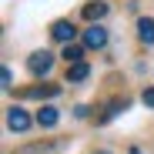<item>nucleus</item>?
Here are the masks:
<instances>
[{"label":"nucleus","instance_id":"nucleus-4","mask_svg":"<svg viewBox=\"0 0 154 154\" xmlns=\"http://www.w3.org/2000/svg\"><path fill=\"white\" fill-rule=\"evenodd\" d=\"M50 37H54L57 44H74V37H77V27H74V20H54L50 23Z\"/></svg>","mask_w":154,"mask_h":154},{"label":"nucleus","instance_id":"nucleus-2","mask_svg":"<svg viewBox=\"0 0 154 154\" xmlns=\"http://www.w3.org/2000/svg\"><path fill=\"white\" fill-rule=\"evenodd\" d=\"M30 124H34V117L27 114V111H23V107H7V127H10V131H17V134H27L30 131Z\"/></svg>","mask_w":154,"mask_h":154},{"label":"nucleus","instance_id":"nucleus-12","mask_svg":"<svg viewBox=\"0 0 154 154\" xmlns=\"http://www.w3.org/2000/svg\"><path fill=\"white\" fill-rule=\"evenodd\" d=\"M17 154H47V144H27V147H20Z\"/></svg>","mask_w":154,"mask_h":154},{"label":"nucleus","instance_id":"nucleus-5","mask_svg":"<svg viewBox=\"0 0 154 154\" xmlns=\"http://www.w3.org/2000/svg\"><path fill=\"white\" fill-rule=\"evenodd\" d=\"M60 94V84H37V87H23L20 97L23 100H50Z\"/></svg>","mask_w":154,"mask_h":154},{"label":"nucleus","instance_id":"nucleus-3","mask_svg":"<svg viewBox=\"0 0 154 154\" xmlns=\"http://www.w3.org/2000/svg\"><path fill=\"white\" fill-rule=\"evenodd\" d=\"M81 40H84V47H87V50H104V47H107V27H100V23H91V27L81 34Z\"/></svg>","mask_w":154,"mask_h":154},{"label":"nucleus","instance_id":"nucleus-8","mask_svg":"<svg viewBox=\"0 0 154 154\" xmlns=\"http://www.w3.org/2000/svg\"><path fill=\"white\" fill-rule=\"evenodd\" d=\"M40 127H57V121H60V111L57 107H50V104H44L40 111H37V117H34Z\"/></svg>","mask_w":154,"mask_h":154},{"label":"nucleus","instance_id":"nucleus-10","mask_svg":"<svg viewBox=\"0 0 154 154\" xmlns=\"http://www.w3.org/2000/svg\"><path fill=\"white\" fill-rule=\"evenodd\" d=\"M91 77V67L81 60V64H67V84H84Z\"/></svg>","mask_w":154,"mask_h":154},{"label":"nucleus","instance_id":"nucleus-13","mask_svg":"<svg viewBox=\"0 0 154 154\" xmlns=\"http://www.w3.org/2000/svg\"><path fill=\"white\" fill-rule=\"evenodd\" d=\"M0 81H4V87H7V91L14 87V74H10V67H4V74H0Z\"/></svg>","mask_w":154,"mask_h":154},{"label":"nucleus","instance_id":"nucleus-1","mask_svg":"<svg viewBox=\"0 0 154 154\" xmlns=\"http://www.w3.org/2000/svg\"><path fill=\"white\" fill-rule=\"evenodd\" d=\"M50 67H54V54H50V50H34V54L27 57V70L34 77H47Z\"/></svg>","mask_w":154,"mask_h":154},{"label":"nucleus","instance_id":"nucleus-7","mask_svg":"<svg viewBox=\"0 0 154 154\" xmlns=\"http://www.w3.org/2000/svg\"><path fill=\"white\" fill-rule=\"evenodd\" d=\"M127 107H131V100H127V97H117V100H111V104L104 107V114L97 117V124H107L111 117H117V114H121V111H127Z\"/></svg>","mask_w":154,"mask_h":154},{"label":"nucleus","instance_id":"nucleus-9","mask_svg":"<svg viewBox=\"0 0 154 154\" xmlns=\"http://www.w3.org/2000/svg\"><path fill=\"white\" fill-rule=\"evenodd\" d=\"M137 40H141L144 47L154 44V17H141V20H137Z\"/></svg>","mask_w":154,"mask_h":154},{"label":"nucleus","instance_id":"nucleus-6","mask_svg":"<svg viewBox=\"0 0 154 154\" xmlns=\"http://www.w3.org/2000/svg\"><path fill=\"white\" fill-rule=\"evenodd\" d=\"M107 10H111V4H104V0H91V4H84L81 17H84L87 23H100V20L107 17Z\"/></svg>","mask_w":154,"mask_h":154},{"label":"nucleus","instance_id":"nucleus-11","mask_svg":"<svg viewBox=\"0 0 154 154\" xmlns=\"http://www.w3.org/2000/svg\"><path fill=\"white\" fill-rule=\"evenodd\" d=\"M60 57H64L67 64H81V60H84V47H77V44H67Z\"/></svg>","mask_w":154,"mask_h":154},{"label":"nucleus","instance_id":"nucleus-14","mask_svg":"<svg viewBox=\"0 0 154 154\" xmlns=\"http://www.w3.org/2000/svg\"><path fill=\"white\" fill-rule=\"evenodd\" d=\"M141 100L147 107H154V87H144V94H141Z\"/></svg>","mask_w":154,"mask_h":154}]
</instances>
